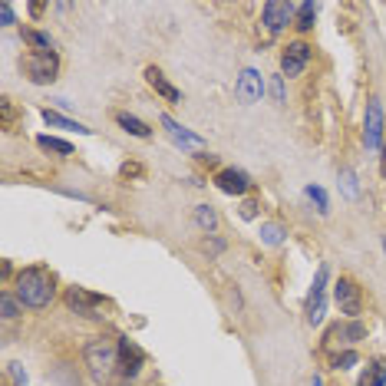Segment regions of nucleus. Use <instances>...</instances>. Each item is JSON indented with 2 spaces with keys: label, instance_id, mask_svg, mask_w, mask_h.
Returning a JSON list of instances; mask_svg holds the SVG:
<instances>
[{
  "label": "nucleus",
  "instance_id": "423d86ee",
  "mask_svg": "<svg viewBox=\"0 0 386 386\" xmlns=\"http://www.w3.org/2000/svg\"><path fill=\"white\" fill-rule=\"evenodd\" d=\"M261 93H264V80H261L258 70H241V76H238V83H234V96H238V103L241 106H254L261 99Z\"/></svg>",
  "mask_w": 386,
  "mask_h": 386
},
{
  "label": "nucleus",
  "instance_id": "f257e3e1",
  "mask_svg": "<svg viewBox=\"0 0 386 386\" xmlns=\"http://www.w3.org/2000/svg\"><path fill=\"white\" fill-rule=\"evenodd\" d=\"M17 297L27 307H46L53 297V278L43 268H27L17 278Z\"/></svg>",
  "mask_w": 386,
  "mask_h": 386
},
{
  "label": "nucleus",
  "instance_id": "c756f323",
  "mask_svg": "<svg viewBox=\"0 0 386 386\" xmlns=\"http://www.w3.org/2000/svg\"><path fill=\"white\" fill-rule=\"evenodd\" d=\"M258 215V202H244L241 205V218H254Z\"/></svg>",
  "mask_w": 386,
  "mask_h": 386
},
{
  "label": "nucleus",
  "instance_id": "2f4dec72",
  "mask_svg": "<svg viewBox=\"0 0 386 386\" xmlns=\"http://www.w3.org/2000/svg\"><path fill=\"white\" fill-rule=\"evenodd\" d=\"M383 251H386V234H383Z\"/></svg>",
  "mask_w": 386,
  "mask_h": 386
},
{
  "label": "nucleus",
  "instance_id": "c85d7f7f",
  "mask_svg": "<svg viewBox=\"0 0 386 386\" xmlns=\"http://www.w3.org/2000/svg\"><path fill=\"white\" fill-rule=\"evenodd\" d=\"M0 20H4V27H14V7H10V4L0 7Z\"/></svg>",
  "mask_w": 386,
  "mask_h": 386
},
{
  "label": "nucleus",
  "instance_id": "412c9836",
  "mask_svg": "<svg viewBox=\"0 0 386 386\" xmlns=\"http://www.w3.org/2000/svg\"><path fill=\"white\" fill-rule=\"evenodd\" d=\"M340 189H343V195L350 198V202H357V198H360V185H357V175H353L350 169H343V172H340Z\"/></svg>",
  "mask_w": 386,
  "mask_h": 386
},
{
  "label": "nucleus",
  "instance_id": "6ab92c4d",
  "mask_svg": "<svg viewBox=\"0 0 386 386\" xmlns=\"http://www.w3.org/2000/svg\"><path fill=\"white\" fill-rule=\"evenodd\" d=\"M195 221L205 228V231H215V228H218L215 208H212V205H198V208H195Z\"/></svg>",
  "mask_w": 386,
  "mask_h": 386
},
{
  "label": "nucleus",
  "instance_id": "5701e85b",
  "mask_svg": "<svg viewBox=\"0 0 386 386\" xmlns=\"http://www.w3.org/2000/svg\"><path fill=\"white\" fill-rule=\"evenodd\" d=\"M261 241L264 244H284V228L268 221V225H261Z\"/></svg>",
  "mask_w": 386,
  "mask_h": 386
},
{
  "label": "nucleus",
  "instance_id": "cd10ccee",
  "mask_svg": "<svg viewBox=\"0 0 386 386\" xmlns=\"http://www.w3.org/2000/svg\"><path fill=\"white\" fill-rule=\"evenodd\" d=\"M353 363H357V353H353V350L340 353V357L333 360V367H337V370H347V367H353Z\"/></svg>",
  "mask_w": 386,
  "mask_h": 386
},
{
  "label": "nucleus",
  "instance_id": "6e6552de",
  "mask_svg": "<svg viewBox=\"0 0 386 386\" xmlns=\"http://www.w3.org/2000/svg\"><path fill=\"white\" fill-rule=\"evenodd\" d=\"M215 182L225 195H244V192L251 189V179H248V172H241V169H221Z\"/></svg>",
  "mask_w": 386,
  "mask_h": 386
},
{
  "label": "nucleus",
  "instance_id": "ddd939ff",
  "mask_svg": "<svg viewBox=\"0 0 386 386\" xmlns=\"http://www.w3.org/2000/svg\"><path fill=\"white\" fill-rule=\"evenodd\" d=\"M145 80H149V86H152V90L159 93V96L169 99V103H182V93L175 90V86H172V83L165 80V76H162V73L155 70V66H149V70H145Z\"/></svg>",
  "mask_w": 386,
  "mask_h": 386
},
{
  "label": "nucleus",
  "instance_id": "4468645a",
  "mask_svg": "<svg viewBox=\"0 0 386 386\" xmlns=\"http://www.w3.org/2000/svg\"><path fill=\"white\" fill-rule=\"evenodd\" d=\"M66 301H70L80 314H90V311H96L99 304H103V297L99 294H90V291H83V288H70V294H66Z\"/></svg>",
  "mask_w": 386,
  "mask_h": 386
},
{
  "label": "nucleus",
  "instance_id": "2eb2a0df",
  "mask_svg": "<svg viewBox=\"0 0 386 386\" xmlns=\"http://www.w3.org/2000/svg\"><path fill=\"white\" fill-rule=\"evenodd\" d=\"M360 386H386V360H373L360 377Z\"/></svg>",
  "mask_w": 386,
  "mask_h": 386
},
{
  "label": "nucleus",
  "instance_id": "aec40b11",
  "mask_svg": "<svg viewBox=\"0 0 386 386\" xmlns=\"http://www.w3.org/2000/svg\"><path fill=\"white\" fill-rule=\"evenodd\" d=\"M36 142L43 145L46 152H60V155H70V152H73V145L63 142V139H56V135H40Z\"/></svg>",
  "mask_w": 386,
  "mask_h": 386
},
{
  "label": "nucleus",
  "instance_id": "9d476101",
  "mask_svg": "<svg viewBox=\"0 0 386 386\" xmlns=\"http://www.w3.org/2000/svg\"><path fill=\"white\" fill-rule=\"evenodd\" d=\"M119 360H122V373H126V380H132L135 373H139V370H142V360H145V353L139 350V347H135L132 340H129V337H122V340H119Z\"/></svg>",
  "mask_w": 386,
  "mask_h": 386
},
{
  "label": "nucleus",
  "instance_id": "7ed1b4c3",
  "mask_svg": "<svg viewBox=\"0 0 386 386\" xmlns=\"http://www.w3.org/2000/svg\"><path fill=\"white\" fill-rule=\"evenodd\" d=\"M327 314V268H317V278L311 284V294H307V323L317 327Z\"/></svg>",
  "mask_w": 386,
  "mask_h": 386
},
{
  "label": "nucleus",
  "instance_id": "f3484780",
  "mask_svg": "<svg viewBox=\"0 0 386 386\" xmlns=\"http://www.w3.org/2000/svg\"><path fill=\"white\" fill-rule=\"evenodd\" d=\"M116 122L122 129H126V132H132V135H139V139H149V135H152V129L145 126L142 119H135V116H129V113H119L116 116Z\"/></svg>",
  "mask_w": 386,
  "mask_h": 386
},
{
  "label": "nucleus",
  "instance_id": "0eeeda50",
  "mask_svg": "<svg viewBox=\"0 0 386 386\" xmlns=\"http://www.w3.org/2000/svg\"><path fill=\"white\" fill-rule=\"evenodd\" d=\"M333 297H337V304H340V314L357 317L360 311H363V297H360V288L353 281H347V278L337 281V284H333Z\"/></svg>",
  "mask_w": 386,
  "mask_h": 386
},
{
  "label": "nucleus",
  "instance_id": "393cba45",
  "mask_svg": "<svg viewBox=\"0 0 386 386\" xmlns=\"http://www.w3.org/2000/svg\"><path fill=\"white\" fill-rule=\"evenodd\" d=\"M27 40L33 46H40V53H53V40H50L46 33H27Z\"/></svg>",
  "mask_w": 386,
  "mask_h": 386
},
{
  "label": "nucleus",
  "instance_id": "7c9ffc66",
  "mask_svg": "<svg viewBox=\"0 0 386 386\" xmlns=\"http://www.w3.org/2000/svg\"><path fill=\"white\" fill-rule=\"evenodd\" d=\"M311 386H323V383H320V377H314V383H311Z\"/></svg>",
  "mask_w": 386,
  "mask_h": 386
},
{
  "label": "nucleus",
  "instance_id": "20e7f679",
  "mask_svg": "<svg viewBox=\"0 0 386 386\" xmlns=\"http://www.w3.org/2000/svg\"><path fill=\"white\" fill-rule=\"evenodd\" d=\"M27 76L33 83H53L56 80V70H60V60H56V53H30L27 56Z\"/></svg>",
  "mask_w": 386,
  "mask_h": 386
},
{
  "label": "nucleus",
  "instance_id": "b1692460",
  "mask_svg": "<svg viewBox=\"0 0 386 386\" xmlns=\"http://www.w3.org/2000/svg\"><path fill=\"white\" fill-rule=\"evenodd\" d=\"M297 14H301V17H297V27L311 30V27H314V17H317V4H301Z\"/></svg>",
  "mask_w": 386,
  "mask_h": 386
},
{
  "label": "nucleus",
  "instance_id": "f03ea898",
  "mask_svg": "<svg viewBox=\"0 0 386 386\" xmlns=\"http://www.w3.org/2000/svg\"><path fill=\"white\" fill-rule=\"evenodd\" d=\"M86 367H90L93 380L96 383H103V380L113 373V367H116V357H119V347H113L109 340H93L90 347H86Z\"/></svg>",
  "mask_w": 386,
  "mask_h": 386
},
{
  "label": "nucleus",
  "instance_id": "39448f33",
  "mask_svg": "<svg viewBox=\"0 0 386 386\" xmlns=\"http://www.w3.org/2000/svg\"><path fill=\"white\" fill-rule=\"evenodd\" d=\"M363 142L367 149H383V106L380 99H370L367 103V122H363Z\"/></svg>",
  "mask_w": 386,
  "mask_h": 386
},
{
  "label": "nucleus",
  "instance_id": "bb28decb",
  "mask_svg": "<svg viewBox=\"0 0 386 386\" xmlns=\"http://www.w3.org/2000/svg\"><path fill=\"white\" fill-rule=\"evenodd\" d=\"M271 96L274 103H284V76H271Z\"/></svg>",
  "mask_w": 386,
  "mask_h": 386
},
{
  "label": "nucleus",
  "instance_id": "473e14b6",
  "mask_svg": "<svg viewBox=\"0 0 386 386\" xmlns=\"http://www.w3.org/2000/svg\"><path fill=\"white\" fill-rule=\"evenodd\" d=\"M383 152H386V149H383ZM383 172H386V162H383Z\"/></svg>",
  "mask_w": 386,
  "mask_h": 386
},
{
  "label": "nucleus",
  "instance_id": "a211bd4d",
  "mask_svg": "<svg viewBox=\"0 0 386 386\" xmlns=\"http://www.w3.org/2000/svg\"><path fill=\"white\" fill-rule=\"evenodd\" d=\"M43 119H46V126H56V129H76V132H90L86 126H80V122H73V119L60 116V113H50V109H43Z\"/></svg>",
  "mask_w": 386,
  "mask_h": 386
},
{
  "label": "nucleus",
  "instance_id": "dca6fc26",
  "mask_svg": "<svg viewBox=\"0 0 386 386\" xmlns=\"http://www.w3.org/2000/svg\"><path fill=\"white\" fill-rule=\"evenodd\" d=\"M337 337H347V340H363V337H367V327H363V323L360 320H353V323H343V327H333L330 330V337H327V340H337Z\"/></svg>",
  "mask_w": 386,
  "mask_h": 386
},
{
  "label": "nucleus",
  "instance_id": "72a5a7b5",
  "mask_svg": "<svg viewBox=\"0 0 386 386\" xmlns=\"http://www.w3.org/2000/svg\"><path fill=\"white\" fill-rule=\"evenodd\" d=\"M122 386H132V383H129V380H126V383H122Z\"/></svg>",
  "mask_w": 386,
  "mask_h": 386
},
{
  "label": "nucleus",
  "instance_id": "f8f14e48",
  "mask_svg": "<svg viewBox=\"0 0 386 386\" xmlns=\"http://www.w3.org/2000/svg\"><path fill=\"white\" fill-rule=\"evenodd\" d=\"M162 129H165V132L172 135V142L182 145V149H202V145H205V142H202V135L189 132V129H182L172 116H162Z\"/></svg>",
  "mask_w": 386,
  "mask_h": 386
},
{
  "label": "nucleus",
  "instance_id": "1a4fd4ad",
  "mask_svg": "<svg viewBox=\"0 0 386 386\" xmlns=\"http://www.w3.org/2000/svg\"><path fill=\"white\" fill-rule=\"evenodd\" d=\"M307 60H311V46L291 43L288 50H284V56H281V70H284V76H297V73L307 66Z\"/></svg>",
  "mask_w": 386,
  "mask_h": 386
},
{
  "label": "nucleus",
  "instance_id": "a878e982",
  "mask_svg": "<svg viewBox=\"0 0 386 386\" xmlns=\"http://www.w3.org/2000/svg\"><path fill=\"white\" fill-rule=\"evenodd\" d=\"M0 311H4V317H7V320H14V317L20 314L17 301H14V297H7V294H4V301H0Z\"/></svg>",
  "mask_w": 386,
  "mask_h": 386
},
{
  "label": "nucleus",
  "instance_id": "4be33fe9",
  "mask_svg": "<svg viewBox=\"0 0 386 386\" xmlns=\"http://www.w3.org/2000/svg\"><path fill=\"white\" fill-rule=\"evenodd\" d=\"M307 198H311V202H314L317 205V212H320V215H327V212H330V202H327V192L320 189V185H307Z\"/></svg>",
  "mask_w": 386,
  "mask_h": 386
},
{
  "label": "nucleus",
  "instance_id": "9b49d317",
  "mask_svg": "<svg viewBox=\"0 0 386 386\" xmlns=\"http://www.w3.org/2000/svg\"><path fill=\"white\" fill-rule=\"evenodd\" d=\"M291 14H294V4H281V0H271L264 4V24H268L271 33H278L291 24Z\"/></svg>",
  "mask_w": 386,
  "mask_h": 386
}]
</instances>
